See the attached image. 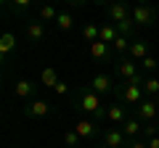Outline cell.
Here are the masks:
<instances>
[{
	"instance_id": "6da1fadb",
	"label": "cell",
	"mask_w": 159,
	"mask_h": 148,
	"mask_svg": "<svg viewBox=\"0 0 159 148\" xmlns=\"http://www.w3.org/2000/svg\"><path fill=\"white\" fill-rule=\"evenodd\" d=\"M109 19H111V24L119 29V34H125L133 29V11L125 6V3H114V6H109Z\"/></svg>"
},
{
	"instance_id": "7a4b0ae2",
	"label": "cell",
	"mask_w": 159,
	"mask_h": 148,
	"mask_svg": "<svg viewBox=\"0 0 159 148\" xmlns=\"http://www.w3.org/2000/svg\"><path fill=\"white\" fill-rule=\"evenodd\" d=\"M77 106L82 108V111H88V114H93L96 119L106 116V114H103V108H101V95H98V93H93V90L80 93V101H77Z\"/></svg>"
},
{
	"instance_id": "3957f363",
	"label": "cell",
	"mask_w": 159,
	"mask_h": 148,
	"mask_svg": "<svg viewBox=\"0 0 159 148\" xmlns=\"http://www.w3.org/2000/svg\"><path fill=\"white\" fill-rule=\"evenodd\" d=\"M143 80H146V77L138 74L133 82L125 85V90H122V101H125V103H130V106H141V101H143Z\"/></svg>"
},
{
	"instance_id": "277c9868",
	"label": "cell",
	"mask_w": 159,
	"mask_h": 148,
	"mask_svg": "<svg viewBox=\"0 0 159 148\" xmlns=\"http://www.w3.org/2000/svg\"><path fill=\"white\" fill-rule=\"evenodd\" d=\"M114 72H117V77L122 82H133L138 77V66H135L133 58H119V61L114 63Z\"/></svg>"
},
{
	"instance_id": "5b68a950",
	"label": "cell",
	"mask_w": 159,
	"mask_h": 148,
	"mask_svg": "<svg viewBox=\"0 0 159 148\" xmlns=\"http://www.w3.org/2000/svg\"><path fill=\"white\" fill-rule=\"evenodd\" d=\"M159 116V103L151 101V98H143L141 106H138V119L143 122V124H148V122H154Z\"/></svg>"
},
{
	"instance_id": "8992f818",
	"label": "cell",
	"mask_w": 159,
	"mask_h": 148,
	"mask_svg": "<svg viewBox=\"0 0 159 148\" xmlns=\"http://www.w3.org/2000/svg\"><path fill=\"white\" fill-rule=\"evenodd\" d=\"M133 24H141V27H151L157 19H154V8L148 6H133Z\"/></svg>"
},
{
	"instance_id": "52a82bcc",
	"label": "cell",
	"mask_w": 159,
	"mask_h": 148,
	"mask_svg": "<svg viewBox=\"0 0 159 148\" xmlns=\"http://www.w3.org/2000/svg\"><path fill=\"white\" fill-rule=\"evenodd\" d=\"M148 56H151V53H148V45L143 40H133L130 42V58H133V61H141L143 63Z\"/></svg>"
},
{
	"instance_id": "ba28073f",
	"label": "cell",
	"mask_w": 159,
	"mask_h": 148,
	"mask_svg": "<svg viewBox=\"0 0 159 148\" xmlns=\"http://www.w3.org/2000/svg\"><path fill=\"white\" fill-rule=\"evenodd\" d=\"M48 111H51V106H48L45 101H32L27 106V116H29V119H43Z\"/></svg>"
},
{
	"instance_id": "9c48e42d",
	"label": "cell",
	"mask_w": 159,
	"mask_h": 148,
	"mask_svg": "<svg viewBox=\"0 0 159 148\" xmlns=\"http://www.w3.org/2000/svg\"><path fill=\"white\" fill-rule=\"evenodd\" d=\"M106 119L111 122V124H125V122H127L125 106H119V103H114V106H109V108H106Z\"/></svg>"
},
{
	"instance_id": "30bf717a",
	"label": "cell",
	"mask_w": 159,
	"mask_h": 148,
	"mask_svg": "<svg viewBox=\"0 0 159 148\" xmlns=\"http://www.w3.org/2000/svg\"><path fill=\"white\" fill-rule=\"evenodd\" d=\"M125 132L122 130H106L103 132V146H114V148H122L125 146Z\"/></svg>"
},
{
	"instance_id": "8fae6325",
	"label": "cell",
	"mask_w": 159,
	"mask_h": 148,
	"mask_svg": "<svg viewBox=\"0 0 159 148\" xmlns=\"http://www.w3.org/2000/svg\"><path fill=\"white\" fill-rule=\"evenodd\" d=\"M90 90L98 93V95H101V93H109L111 90V80H109L106 74H96V77L90 80Z\"/></svg>"
},
{
	"instance_id": "7c38bea8",
	"label": "cell",
	"mask_w": 159,
	"mask_h": 148,
	"mask_svg": "<svg viewBox=\"0 0 159 148\" xmlns=\"http://www.w3.org/2000/svg\"><path fill=\"white\" fill-rule=\"evenodd\" d=\"M74 132L80 135V140H82V137H93V135H96V122H90V119H80L77 124H74Z\"/></svg>"
},
{
	"instance_id": "4fadbf2b",
	"label": "cell",
	"mask_w": 159,
	"mask_h": 148,
	"mask_svg": "<svg viewBox=\"0 0 159 148\" xmlns=\"http://www.w3.org/2000/svg\"><path fill=\"white\" fill-rule=\"evenodd\" d=\"M90 56L96 58V61H106V58L111 56V45H106V42H101V40L93 42L90 45Z\"/></svg>"
},
{
	"instance_id": "5bb4252c",
	"label": "cell",
	"mask_w": 159,
	"mask_h": 148,
	"mask_svg": "<svg viewBox=\"0 0 159 148\" xmlns=\"http://www.w3.org/2000/svg\"><path fill=\"white\" fill-rule=\"evenodd\" d=\"M58 82H61V80H58L56 69L45 66V69H43V72H40V85H45V87H51V90H53V87H56Z\"/></svg>"
},
{
	"instance_id": "9a60e30c",
	"label": "cell",
	"mask_w": 159,
	"mask_h": 148,
	"mask_svg": "<svg viewBox=\"0 0 159 148\" xmlns=\"http://www.w3.org/2000/svg\"><path fill=\"white\" fill-rule=\"evenodd\" d=\"M117 37H119V29L114 27V24H103V27H101V37H98L101 42L114 45V40H117Z\"/></svg>"
},
{
	"instance_id": "2e32d148",
	"label": "cell",
	"mask_w": 159,
	"mask_h": 148,
	"mask_svg": "<svg viewBox=\"0 0 159 148\" xmlns=\"http://www.w3.org/2000/svg\"><path fill=\"white\" fill-rule=\"evenodd\" d=\"M122 132H125L127 137H135V135H141V132H143L141 119H127L125 124H122Z\"/></svg>"
},
{
	"instance_id": "e0dca14e",
	"label": "cell",
	"mask_w": 159,
	"mask_h": 148,
	"mask_svg": "<svg viewBox=\"0 0 159 148\" xmlns=\"http://www.w3.org/2000/svg\"><path fill=\"white\" fill-rule=\"evenodd\" d=\"M32 90H34V85H32L29 80H19V82H16V87H13L16 98H29V95H32Z\"/></svg>"
},
{
	"instance_id": "ac0fdd59",
	"label": "cell",
	"mask_w": 159,
	"mask_h": 148,
	"mask_svg": "<svg viewBox=\"0 0 159 148\" xmlns=\"http://www.w3.org/2000/svg\"><path fill=\"white\" fill-rule=\"evenodd\" d=\"M13 48H16V37H13L11 32H6L3 37H0V53H3V56H8Z\"/></svg>"
},
{
	"instance_id": "d6986e66",
	"label": "cell",
	"mask_w": 159,
	"mask_h": 148,
	"mask_svg": "<svg viewBox=\"0 0 159 148\" xmlns=\"http://www.w3.org/2000/svg\"><path fill=\"white\" fill-rule=\"evenodd\" d=\"M27 37H29V40H43V37H45V29H43V24H40V21L27 24Z\"/></svg>"
},
{
	"instance_id": "ffe728a7",
	"label": "cell",
	"mask_w": 159,
	"mask_h": 148,
	"mask_svg": "<svg viewBox=\"0 0 159 148\" xmlns=\"http://www.w3.org/2000/svg\"><path fill=\"white\" fill-rule=\"evenodd\" d=\"M37 19H40V21H56V19H58V11H56L53 6H40Z\"/></svg>"
},
{
	"instance_id": "44dd1931",
	"label": "cell",
	"mask_w": 159,
	"mask_h": 148,
	"mask_svg": "<svg viewBox=\"0 0 159 148\" xmlns=\"http://www.w3.org/2000/svg\"><path fill=\"white\" fill-rule=\"evenodd\" d=\"M82 37H85L88 42H98V37H101V27H96V24H88L85 29H82Z\"/></svg>"
},
{
	"instance_id": "7402d4cb",
	"label": "cell",
	"mask_w": 159,
	"mask_h": 148,
	"mask_svg": "<svg viewBox=\"0 0 159 148\" xmlns=\"http://www.w3.org/2000/svg\"><path fill=\"white\" fill-rule=\"evenodd\" d=\"M143 93L157 95L159 93V77H146V80H143Z\"/></svg>"
},
{
	"instance_id": "603a6c76",
	"label": "cell",
	"mask_w": 159,
	"mask_h": 148,
	"mask_svg": "<svg viewBox=\"0 0 159 148\" xmlns=\"http://www.w3.org/2000/svg\"><path fill=\"white\" fill-rule=\"evenodd\" d=\"M72 24H74V19H72V13H58V19H56V27L58 29H72Z\"/></svg>"
},
{
	"instance_id": "cb8c5ba5",
	"label": "cell",
	"mask_w": 159,
	"mask_h": 148,
	"mask_svg": "<svg viewBox=\"0 0 159 148\" xmlns=\"http://www.w3.org/2000/svg\"><path fill=\"white\" fill-rule=\"evenodd\" d=\"M114 50H117V53H130V40H127V37H125V34H119V37H117V40H114Z\"/></svg>"
},
{
	"instance_id": "d4e9b609",
	"label": "cell",
	"mask_w": 159,
	"mask_h": 148,
	"mask_svg": "<svg viewBox=\"0 0 159 148\" xmlns=\"http://www.w3.org/2000/svg\"><path fill=\"white\" fill-rule=\"evenodd\" d=\"M64 143H66V146L69 148H74V146H77V143H80V135H77V132H66V135H64Z\"/></svg>"
},
{
	"instance_id": "484cf974",
	"label": "cell",
	"mask_w": 159,
	"mask_h": 148,
	"mask_svg": "<svg viewBox=\"0 0 159 148\" xmlns=\"http://www.w3.org/2000/svg\"><path fill=\"white\" fill-rule=\"evenodd\" d=\"M143 69H146V72H157V69H159V61H157L154 56H148L146 61H143Z\"/></svg>"
},
{
	"instance_id": "4316f807",
	"label": "cell",
	"mask_w": 159,
	"mask_h": 148,
	"mask_svg": "<svg viewBox=\"0 0 159 148\" xmlns=\"http://www.w3.org/2000/svg\"><path fill=\"white\" fill-rule=\"evenodd\" d=\"M53 93H56V95H66V93H69V85H66V82H58V85L53 87Z\"/></svg>"
},
{
	"instance_id": "83f0119b",
	"label": "cell",
	"mask_w": 159,
	"mask_h": 148,
	"mask_svg": "<svg viewBox=\"0 0 159 148\" xmlns=\"http://www.w3.org/2000/svg\"><path fill=\"white\" fill-rule=\"evenodd\" d=\"M13 11H16V13H24V11H29V3H27V0H21V3H16V6H13Z\"/></svg>"
},
{
	"instance_id": "f1b7e54d",
	"label": "cell",
	"mask_w": 159,
	"mask_h": 148,
	"mask_svg": "<svg viewBox=\"0 0 159 148\" xmlns=\"http://www.w3.org/2000/svg\"><path fill=\"white\" fill-rule=\"evenodd\" d=\"M127 148H148V143H146V140H133Z\"/></svg>"
},
{
	"instance_id": "f546056e",
	"label": "cell",
	"mask_w": 159,
	"mask_h": 148,
	"mask_svg": "<svg viewBox=\"0 0 159 148\" xmlns=\"http://www.w3.org/2000/svg\"><path fill=\"white\" fill-rule=\"evenodd\" d=\"M148 148H159V137H151V140H146Z\"/></svg>"
},
{
	"instance_id": "4dcf8cb0",
	"label": "cell",
	"mask_w": 159,
	"mask_h": 148,
	"mask_svg": "<svg viewBox=\"0 0 159 148\" xmlns=\"http://www.w3.org/2000/svg\"><path fill=\"white\" fill-rule=\"evenodd\" d=\"M157 137H159V124H157Z\"/></svg>"
},
{
	"instance_id": "1f68e13d",
	"label": "cell",
	"mask_w": 159,
	"mask_h": 148,
	"mask_svg": "<svg viewBox=\"0 0 159 148\" xmlns=\"http://www.w3.org/2000/svg\"><path fill=\"white\" fill-rule=\"evenodd\" d=\"M157 13H159V3H157Z\"/></svg>"
},
{
	"instance_id": "d6a6232c",
	"label": "cell",
	"mask_w": 159,
	"mask_h": 148,
	"mask_svg": "<svg viewBox=\"0 0 159 148\" xmlns=\"http://www.w3.org/2000/svg\"><path fill=\"white\" fill-rule=\"evenodd\" d=\"M103 148H114V146H103Z\"/></svg>"
},
{
	"instance_id": "836d02e7",
	"label": "cell",
	"mask_w": 159,
	"mask_h": 148,
	"mask_svg": "<svg viewBox=\"0 0 159 148\" xmlns=\"http://www.w3.org/2000/svg\"><path fill=\"white\" fill-rule=\"evenodd\" d=\"M157 77H159V69H157Z\"/></svg>"
}]
</instances>
